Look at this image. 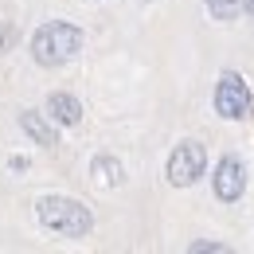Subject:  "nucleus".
Masks as SVG:
<instances>
[{
  "mask_svg": "<svg viewBox=\"0 0 254 254\" xmlns=\"http://www.w3.org/2000/svg\"><path fill=\"white\" fill-rule=\"evenodd\" d=\"M35 219L43 223V231H55L63 239H86L94 231V215L86 203L70 199V195H43L35 203Z\"/></svg>",
  "mask_w": 254,
  "mask_h": 254,
  "instance_id": "f257e3e1",
  "label": "nucleus"
},
{
  "mask_svg": "<svg viewBox=\"0 0 254 254\" xmlns=\"http://www.w3.org/2000/svg\"><path fill=\"white\" fill-rule=\"evenodd\" d=\"M82 51V32L66 20H47L32 35V59L39 66H63Z\"/></svg>",
  "mask_w": 254,
  "mask_h": 254,
  "instance_id": "f03ea898",
  "label": "nucleus"
},
{
  "mask_svg": "<svg viewBox=\"0 0 254 254\" xmlns=\"http://www.w3.org/2000/svg\"><path fill=\"white\" fill-rule=\"evenodd\" d=\"M203 168H207V149H203L199 141H180V145L168 153V164H164L172 188H191V184L203 176Z\"/></svg>",
  "mask_w": 254,
  "mask_h": 254,
  "instance_id": "7ed1b4c3",
  "label": "nucleus"
},
{
  "mask_svg": "<svg viewBox=\"0 0 254 254\" xmlns=\"http://www.w3.org/2000/svg\"><path fill=\"white\" fill-rule=\"evenodd\" d=\"M215 114L227 122H243L251 114V86L243 74L235 70H223L219 82H215Z\"/></svg>",
  "mask_w": 254,
  "mask_h": 254,
  "instance_id": "20e7f679",
  "label": "nucleus"
},
{
  "mask_svg": "<svg viewBox=\"0 0 254 254\" xmlns=\"http://www.w3.org/2000/svg\"><path fill=\"white\" fill-rule=\"evenodd\" d=\"M211 188H215V195L223 203L243 199V191H247V164L239 157H223L215 164V172H211Z\"/></svg>",
  "mask_w": 254,
  "mask_h": 254,
  "instance_id": "39448f33",
  "label": "nucleus"
},
{
  "mask_svg": "<svg viewBox=\"0 0 254 254\" xmlns=\"http://www.w3.org/2000/svg\"><path fill=\"white\" fill-rule=\"evenodd\" d=\"M47 118L55 122V126H78L82 122V102L74 94H51L47 98Z\"/></svg>",
  "mask_w": 254,
  "mask_h": 254,
  "instance_id": "423d86ee",
  "label": "nucleus"
},
{
  "mask_svg": "<svg viewBox=\"0 0 254 254\" xmlns=\"http://www.w3.org/2000/svg\"><path fill=\"white\" fill-rule=\"evenodd\" d=\"M20 129L32 137L35 145H43V149H55V145H59V133H55V126H51L43 114H35V110H24V114H20Z\"/></svg>",
  "mask_w": 254,
  "mask_h": 254,
  "instance_id": "0eeeda50",
  "label": "nucleus"
},
{
  "mask_svg": "<svg viewBox=\"0 0 254 254\" xmlns=\"http://www.w3.org/2000/svg\"><path fill=\"white\" fill-rule=\"evenodd\" d=\"M90 172H94V180L102 184V188H118V184L126 180V168H122V160H114V157H94Z\"/></svg>",
  "mask_w": 254,
  "mask_h": 254,
  "instance_id": "6e6552de",
  "label": "nucleus"
},
{
  "mask_svg": "<svg viewBox=\"0 0 254 254\" xmlns=\"http://www.w3.org/2000/svg\"><path fill=\"white\" fill-rule=\"evenodd\" d=\"M207 4V12H211V20H235L239 16V0H203Z\"/></svg>",
  "mask_w": 254,
  "mask_h": 254,
  "instance_id": "1a4fd4ad",
  "label": "nucleus"
},
{
  "mask_svg": "<svg viewBox=\"0 0 254 254\" xmlns=\"http://www.w3.org/2000/svg\"><path fill=\"white\" fill-rule=\"evenodd\" d=\"M191 251H223L219 243H191Z\"/></svg>",
  "mask_w": 254,
  "mask_h": 254,
  "instance_id": "9d476101",
  "label": "nucleus"
},
{
  "mask_svg": "<svg viewBox=\"0 0 254 254\" xmlns=\"http://www.w3.org/2000/svg\"><path fill=\"white\" fill-rule=\"evenodd\" d=\"M239 8H243L247 16H254V0H239Z\"/></svg>",
  "mask_w": 254,
  "mask_h": 254,
  "instance_id": "9b49d317",
  "label": "nucleus"
}]
</instances>
